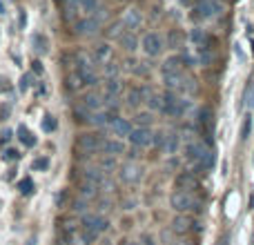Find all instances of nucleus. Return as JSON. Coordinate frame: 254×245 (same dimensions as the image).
Masks as SVG:
<instances>
[{"mask_svg": "<svg viewBox=\"0 0 254 245\" xmlns=\"http://www.w3.org/2000/svg\"><path fill=\"white\" fill-rule=\"evenodd\" d=\"M185 156H188L190 163H194V165L203 172L212 170L216 163L214 149H212L207 143H203V140H190V143L185 145Z\"/></svg>", "mask_w": 254, "mask_h": 245, "instance_id": "f257e3e1", "label": "nucleus"}, {"mask_svg": "<svg viewBox=\"0 0 254 245\" xmlns=\"http://www.w3.org/2000/svg\"><path fill=\"white\" fill-rule=\"evenodd\" d=\"M170 205L174 212L179 214H201L205 207H203V198L198 196L196 192H181V189H174L170 196Z\"/></svg>", "mask_w": 254, "mask_h": 245, "instance_id": "f03ea898", "label": "nucleus"}, {"mask_svg": "<svg viewBox=\"0 0 254 245\" xmlns=\"http://www.w3.org/2000/svg\"><path fill=\"white\" fill-rule=\"evenodd\" d=\"M107 230H110V221L103 214H92V212H87V214H83V219H80V234H83L89 243H94L101 234H105Z\"/></svg>", "mask_w": 254, "mask_h": 245, "instance_id": "7ed1b4c3", "label": "nucleus"}, {"mask_svg": "<svg viewBox=\"0 0 254 245\" xmlns=\"http://www.w3.org/2000/svg\"><path fill=\"white\" fill-rule=\"evenodd\" d=\"M190 110V101L174 92H165L161 94V112L170 119H181L185 112Z\"/></svg>", "mask_w": 254, "mask_h": 245, "instance_id": "20e7f679", "label": "nucleus"}, {"mask_svg": "<svg viewBox=\"0 0 254 245\" xmlns=\"http://www.w3.org/2000/svg\"><path fill=\"white\" fill-rule=\"evenodd\" d=\"M223 13V2L221 0H201V2L194 7L192 18L194 20H212V18L221 16Z\"/></svg>", "mask_w": 254, "mask_h": 245, "instance_id": "39448f33", "label": "nucleus"}, {"mask_svg": "<svg viewBox=\"0 0 254 245\" xmlns=\"http://www.w3.org/2000/svg\"><path fill=\"white\" fill-rule=\"evenodd\" d=\"M101 147H103V136L101 134L85 131V134H80L78 138H76V149H78L80 154H87V156H92V154H101Z\"/></svg>", "mask_w": 254, "mask_h": 245, "instance_id": "423d86ee", "label": "nucleus"}, {"mask_svg": "<svg viewBox=\"0 0 254 245\" xmlns=\"http://www.w3.org/2000/svg\"><path fill=\"white\" fill-rule=\"evenodd\" d=\"M103 27V20L96 16H85L80 18V20L74 22V34L80 36V38H92V36H96L98 31H101Z\"/></svg>", "mask_w": 254, "mask_h": 245, "instance_id": "0eeeda50", "label": "nucleus"}, {"mask_svg": "<svg viewBox=\"0 0 254 245\" xmlns=\"http://www.w3.org/2000/svg\"><path fill=\"white\" fill-rule=\"evenodd\" d=\"M214 127H216L214 110L207 107V105H203L201 110L196 112V129L201 131V136H212L214 134Z\"/></svg>", "mask_w": 254, "mask_h": 245, "instance_id": "6e6552de", "label": "nucleus"}, {"mask_svg": "<svg viewBox=\"0 0 254 245\" xmlns=\"http://www.w3.org/2000/svg\"><path fill=\"white\" fill-rule=\"evenodd\" d=\"M140 47H143V52L147 54L149 58H156L163 54L165 43H163V38L156 34V31H147V34L143 36V40H140Z\"/></svg>", "mask_w": 254, "mask_h": 245, "instance_id": "1a4fd4ad", "label": "nucleus"}, {"mask_svg": "<svg viewBox=\"0 0 254 245\" xmlns=\"http://www.w3.org/2000/svg\"><path fill=\"white\" fill-rule=\"evenodd\" d=\"M201 187V179H198L194 172L185 170V172H179L174 179V189H181V192H198Z\"/></svg>", "mask_w": 254, "mask_h": 245, "instance_id": "9d476101", "label": "nucleus"}, {"mask_svg": "<svg viewBox=\"0 0 254 245\" xmlns=\"http://www.w3.org/2000/svg\"><path fill=\"white\" fill-rule=\"evenodd\" d=\"M172 230H174L179 237H188V234H192V232H198V230H201V225L194 221V216L179 214L174 221H172Z\"/></svg>", "mask_w": 254, "mask_h": 245, "instance_id": "9b49d317", "label": "nucleus"}, {"mask_svg": "<svg viewBox=\"0 0 254 245\" xmlns=\"http://www.w3.org/2000/svg\"><path fill=\"white\" fill-rule=\"evenodd\" d=\"M190 40L194 43V47L196 49H207V52H214L216 47V38L212 34H207L205 29H192V34H190Z\"/></svg>", "mask_w": 254, "mask_h": 245, "instance_id": "f8f14e48", "label": "nucleus"}, {"mask_svg": "<svg viewBox=\"0 0 254 245\" xmlns=\"http://www.w3.org/2000/svg\"><path fill=\"white\" fill-rule=\"evenodd\" d=\"M127 138H129V143L134 145L136 149H143V147H149V145H152L154 134H152V129H149V127H134V129H131V134L127 136Z\"/></svg>", "mask_w": 254, "mask_h": 245, "instance_id": "ddd939ff", "label": "nucleus"}, {"mask_svg": "<svg viewBox=\"0 0 254 245\" xmlns=\"http://www.w3.org/2000/svg\"><path fill=\"white\" fill-rule=\"evenodd\" d=\"M83 179H85V183H89V185H94V187H107V174L101 170V167H87V170L83 172Z\"/></svg>", "mask_w": 254, "mask_h": 245, "instance_id": "4468645a", "label": "nucleus"}, {"mask_svg": "<svg viewBox=\"0 0 254 245\" xmlns=\"http://www.w3.org/2000/svg\"><path fill=\"white\" fill-rule=\"evenodd\" d=\"M143 179V170H140L136 163H125L123 167H121V181L127 185H134L138 183V181Z\"/></svg>", "mask_w": 254, "mask_h": 245, "instance_id": "2eb2a0df", "label": "nucleus"}, {"mask_svg": "<svg viewBox=\"0 0 254 245\" xmlns=\"http://www.w3.org/2000/svg\"><path fill=\"white\" fill-rule=\"evenodd\" d=\"M110 129L114 131V136L116 138H127V136L131 134V122L127 121V119H123V116H114L112 119V122H110Z\"/></svg>", "mask_w": 254, "mask_h": 245, "instance_id": "dca6fc26", "label": "nucleus"}, {"mask_svg": "<svg viewBox=\"0 0 254 245\" xmlns=\"http://www.w3.org/2000/svg\"><path fill=\"white\" fill-rule=\"evenodd\" d=\"M78 105H83L85 110L89 112V114H94V112H101L103 110V105H105V101H103V96L101 94H96V92H89V94H85L83 98H80V103Z\"/></svg>", "mask_w": 254, "mask_h": 245, "instance_id": "f3484780", "label": "nucleus"}, {"mask_svg": "<svg viewBox=\"0 0 254 245\" xmlns=\"http://www.w3.org/2000/svg\"><path fill=\"white\" fill-rule=\"evenodd\" d=\"M101 154L105 156H121L125 154V143L121 138H103V147H101Z\"/></svg>", "mask_w": 254, "mask_h": 245, "instance_id": "a211bd4d", "label": "nucleus"}, {"mask_svg": "<svg viewBox=\"0 0 254 245\" xmlns=\"http://www.w3.org/2000/svg\"><path fill=\"white\" fill-rule=\"evenodd\" d=\"M121 92H123V83H121L119 78H107L105 80V96H103V101L105 103L116 101Z\"/></svg>", "mask_w": 254, "mask_h": 245, "instance_id": "6ab92c4d", "label": "nucleus"}, {"mask_svg": "<svg viewBox=\"0 0 254 245\" xmlns=\"http://www.w3.org/2000/svg\"><path fill=\"white\" fill-rule=\"evenodd\" d=\"M143 22V16H140V11L138 9H127L125 11V16H123V20H121V25L127 27V31H134L136 27Z\"/></svg>", "mask_w": 254, "mask_h": 245, "instance_id": "aec40b11", "label": "nucleus"}, {"mask_svg": "<svg viewBox=\"0 0 254 245\" xmlns=\"http://www.w3.org/2000/svg\"><path fill=\"white\" fill-rule=\"evenodd\" d=\"M112 54H114V49H112L107 43H101L96 49H94V62H96V65H105V62L112 61Z\"/></svg>", "mask_w": 254, "mask_h": 245, "instance_id": "412c9836", "label": "nucleus"}, {"mask_svg": "<svg viewBox=\"0 0 254 245\" xmlns=\"http://www.w3.org/2000/svg\"><path fill=\"white\" fill-rule=\"evenodd\" d=\"M119 45L125 52H136V49H138V38H136L134 31H123V34L119 36Z\"/></svg>", "mask_w": 254, "mask_h": 245, "instance_id": "4be33fe9", "label": "nucleus"}, {"mask_svg": "<svg viewBox=\"0 0 254 245\" xmlns=\"http://www.w3.org/2000/svg\"><path fill=\"white\" fill-rule=\"evenodd\" d=\"M112 119L114 116L110 114V112H94L92 116H89V122H92L94 127H110V122H112Z\"/></svg>", "mask_w": 254, "mask_h": 245, "instance_id": "5701e85b", "label": "nucleus"}, {"mask_svg": "<svg viewBox=\"0 0 254 245\" xmlns=\"http://www.w3.org/2000/svg\"><path fill=\"white\" fill-rule=\"evenodd\" d=\"M140 103H145V98H143V87H131L129 94H127V105H129V107H138Z\"/></svg>", "mask_w": 254, "mask_h": 245, "instance_id": "b1692460", "label": "nucleus"}, {"mask_svg": "<svg viewBox=\"0 0 254 245\" xmlns=\"http://www.w3.org/2000/svg\"><path fill=\"white\" fill-rule=\"evenodd\" d=\"M18 138H20V140H22V145H27V147H34V145L38 143V140H36V136L31 134V131L27 129L25 125L18 127Z\"/></svg>", "mask_w": 254, "mask_h": 245, "instance_id": "393cba45", "label": "nucleus"}, {"mask_svg": "<svg viewBox=\"0 0 254 245\" xmlns=\"http://www.w3.org/2000/svg\"><path fill=\"white\" fill-rule=\"evenodd\" d=\"M163 149H165V154H174L176 149H179V136H176V134H165Z\"/></svg>", "mask_w": 254, "mask_h": 245, "instance_id": "a878e982", "label": "nucleus"}, {"mask_svg": "<svg viewBox=\"0 0 254 245\" xmlns=\"http://www.w3.org/2000/svg\"><path fill=\"white\" fill-rule=\"evenodd\" d=\"M18 189H20L22 196H31V194L36 192V185H34V181L31 179H22L20 183H18Z\"/></svg>", "mask_w": 254, "mask_h": 245, "instance_id": "bb28decb", "label": "nucleus"}, {"mask_svg": "<svg viewBox=\"0 0 254 245\" xmlns=\"http://www.w3.org/2000/svg\"><path fill=\"white\" fill-rule=\"evenodd\" d=\"M152 114L149 112H138V114L134 116V122H136V127H149L152 125Z\"/></svg>", "mask_w": 254, "mask_h": 245, "instance_id": "cd10ccee", "label": "nucleus"}, {"mask_svg": "<svg viewBox=\"0 0 254 245\" xmlns=\"http://www.w3.org/2000/svg\"><path fill=\"white\" fill-rule=\"evenodd\" d=\"M96 194H98V187H94V185H89V183H83V185H80V196H83L85 201L94 198Z\"/></svg>", "mask_w": 254, "mask_h": 245, "instance_id": "c85d7f7f", "label": "nucleus"}, {"mask_svg": "<svg viewBox=\"0 0 254 245\" xmlns=\"http://www.w3.org/2000/svg\"><path fill=\"white\" fill-rule=\"evenodd\" d=\"M34 47H36V52L45 54V52H47V38H45L43 34H36L34 36Z\"/></svg>", "mask_w": 254, "mask_h": 245, "instance_id": "c756f323", "label": "nucleus"}, {"mask_svg": "<svg viewBox=\"0 0 254 245\" xmlns=\"http://www.w3.org/2000/svg\"><path fill=\"white\" fill-rule=\"evenodd\" d=\"M114 167H116V158H114V156H105V158H101V170L105 172V174H107V172H112Z\"/></svg>", "mask_w": 254, "mask_h": 245, "instance_id": "7c9ffc66", "label": "nucleus"}, {"mask_svg": "<svg viewBox=\"0 0 254 245\" xmlns=\"http://www.w3.org/2000/svg\"><path fill=\"white\" fill-rule=\"evenodd\" d=\"M250 129H252V116H246V119H243V127H241V138L243 140L250 138Z\"/></svg>", "mask_w": 254, "mask_h": 245, "instance_id": "2f4dec72", "label": "nucleus"}, {"mask_svg": "<svg viewBox=\"0 0 254 245\" xmlns=\"http://www.w3.org/2000/svg\"><path fill=\"white\" fill-rule=\"evenodd\" d=\"M47 167H49V158H36L31 163V170H36V172H45Z\"/></svg>", "mask_w": 254, "mask_h": 245, "instance_id": "473e14b6", "label": "nucleus"}, {"mask_svg": "<svg viewBox=\"0 0 254 245\" xmlns=\"http://www.w3.org/2000/svg\"><path fill=\"white\" fill-rule=\"evenodd\" d=\"M103 69H105V76L107 78H116V74H119V67H116V62H105V67H103Z\"/></svg>", "mask_w": 254, "mask_h": 245, "instance_id": "72a5a7b5", "label": "nucleus"}, {"mask_svg": "<svg viewBox=\"0 0 254 245\" xmlns=\"http://www.w3.org/2000/svg\"><path fill=\"white\" fill-rule=\"evenodd\" d=\"M243 101H246V105H248V107H252V105H254V85H248V87H246Z\"/></svg>", "mask_w": 254, "mask_h": 245, "instance_id": "f704fd0d", "label": "nucleus"}, {"mask_svg": "<svg viewBox=\"0 0 254 245\" xmlns=\"http://www.w3.org/2000/svg\"><path fill=\"white\" fill-rule=\"evenodd\" d=\"M43 129L45 131H54V129H56V119H54V116H45V119H43Z\"/></svg>", "mask_w": 254, "mask_h": 245, "instance_id": "c9c22d12", "label": "nucleus"}, {"mask_svg": "<svg viewBox=\"0 0 254 245\" xmlns=\"http://www.w3.org/2000/svg\"><path fill=\"white\" fill-rule=\"evenodd\" d=\"M85 210H87V201H85L83 196L76 198L74 201V212H85Z\"/></svg>", "mask_w": 254, "mask_h": 245, "instance_id": "e433bc0d", "label": "nucleus"}, {"mask_svg": "<svg viewBox=\"0 0 254 245\" xmlns=\"http://www.w3.org/2000/svg\"><path fill=\"white\" fill-rule=\"evenodd\" d=\"M29 80H31V76L29 74H25V76H22V78H20V92H27V89H29Z\"/></svg>", "mask_w": 254, "mask_h": 245, "instance_id": "4c0bfd02", "label": "nucleus"}, {"mask_svg": "<svg viewBox=\"0 0 254 245\" xmlns=\"http://www.w3.org/2000/svg\"><path fill=\"white\" fill-rule=\"evenodd\" d=\"M9 114H11V107L4 103V105H0V121H4V119H9Z\"/></svg>", "mask_w": 254, "mask_h": 245, "instance_id": "58836bf2", "label": "nucleus"}, {"mask_svg": "<svg viewBox=\"0 0 254 245\" xmlns=\"http://www.w3.org/2000/svg\"><path fill=\"white\" fill-rule=\"evenodd\" d=\"M179 43H181V36L176 34V31H172V36H170V40H167V45H170V47H179Z\"/></svg>", "mask_w": 254, "mask_h": 245, "instance_id": "ea45409f", "label": "nucleus"}, {"mask_svg": "<svg viewBox=\"0 0 254 245\" xmlns=\"http://www.w3.org/2000/svg\"><path fill=\"white\" fill-rule=\"evenodd\" d=\"M18 156H20V152L13 149V147H9L7 152H4V158H7V161H13V158H18Z\"/></svg>", "mask_w": 254, "mask_h": 245, "instance_id": "a19ab883", "label": "nucleus"}, {"mask_svg": "<svg viewBox=\"0 0 254 245\" xmlns=\"http://www.w3.org/2000/svg\"><path fill=\"white\" fill-rule=\"evenodd\" d=\"M163 140H165V134H163V131H158V134H154L152 145H156V147H161V145H163Z\"/></svg>", "mask_w": 254, "mask_h": 245, "instance_id": "79ce46f5", "label": "nucleus"}, {"mask_svg": "<svg viewBox=\"0 0 254 245\" xmlns=\"http://www.w3.org/2000/svg\"><path fill=\"white\" fill-rule=\"evenodd\" d=\"M31 69H34V74H43V62L40 61H31Z\"/></svg>", "mask_w": 254, "mask_h": 245, "instance_id": "37998d69", "label": "nucleus"}, {"mask_svg": "<svg viewBox=\"0 0 254 245\" xmlns=\"http://www.w3.org/2000/svg\"><path fill=\"white\" fill-rule=\"evenodd\" d=\"M170 245H194V243L190 241L188 237H181V239H176V241H174V243H170Z\"/></svg>", "mask_w": 254, "mask_h": 245, "instance_id": "c03bdc74", "label": "nucleus"}, {"mask_svg": "<svg viewBox=\"0 0 254 245\" xmlns=\"http://www.w3.org/2000/svg\"><path fill=\"white\" fill-rule=\"evenodd\" d=\"M181 2H183L185 7H196V4L201 2V0H181Z\"/></svg>", "mask_w": 254, "mask_h": 245, "instance_id": "a18cd8bd", "label": "nucleus"}, {"mask_svg": "<svg viewBox=\"0 0 254 245\" xmlns=\"http://www.w3.org/2000/svg\"><path fill=\"white\" fill-rule=\"evenodd\" d=\"M9 138H11V131H9V129H7V131H2V143H7Z\"/></svg>", "mask_w": 254, "mask_h": 245, "instance_id": "49530a36", "label": "nucleus"}, {"mask_svg": "<svg viewBox=\"0 0 254 245\" xmlns=\"http://www.w3.org/2000/svg\"><path fill=\"white\" fill-rule=\"evenodd\" d=\"M143 243L145 245H154V239L152 237H143Z\"/></svg>", "mask_w": 254, "mask_h": 245, "instance_id": "de8ad7c7", "label": "nucleus"}, {"mask_svg": "<svg viewBox=\"0 0 254 245\" xmlns=\"http://www.w3.org/2000/svg\"><path fill=\"white\" fill-rule=\"evenodd\" d=\"M4 11V7H2V2H0V13H2Z\"/></svg>", "mask_w": 254, "mask_h": 245, "instance_id": "09e8293b", "label": "nucleus"}, {"mask_svg": "<svg viewBox=\"0 0 254 245\" xmlns=\"http://www.w3.org/2000/svg\"><path fill=\"white\" fill-rule=\"evenodd\" d=\"M129 245H140V243H129Z\"/></svg>", "mask_w": 254, "mask_h": 245, "instance_id": "8fccbe9b", "label": "nucleus"}, {"mask_svg": "<svg viewBox=\"0 0 254 245\" xmlns=\"http://www.w3.org/2000/svg\"><path fill=\"white\" fill-rule=\"evenodd\" d=\"M56 245H63V243H58V241H56Z\"/></svg>", "mask_w": 254, "mask_h": 245, "instance_id": "3c124183", "label": "nucleus"}, {"mask_svg": "<svg viewBox=\"0 0 254 245\" xmlns=\"http://www.w3.org/2000/svg\"><path fill=\"white\" fill-rule=\"evenodd\" d=\"M252 52H254V49H252Z\"/></svg>", "mask_w": 254, "mask_h": 245, "instance_id": "603ef678", "label": "nucleus"}]
</instances>
